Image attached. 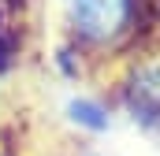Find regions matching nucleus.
I'll use <instances>...</instances> for the list:
<instances>
[{"instance_id":"f257e3e1","label":"nucleus","mask_w":160,"mask_h":156,"mask_svg":"<svg viewBox=\"0 0 160 156\" xmlns=\"http://www.w3.org/2000/svg\"><path fill=\"white\" fill-rule=\"evenodd\" d=\"M71 22L86 41H112L130 22V0H67Z\"/></svg>"},{"instance_id":"f03ea898","label":"nucleus","mask_w":160,"mask_h":156,"mask_svg":"<svg viewBox=\"0 0 160 156\" xmlns=\"http://www.w3.org/2000/svg\"><path fill=\"white\" fill-rule=\"evenodd\" d=\"M123 100L134 112V119L160 123V63H149L130 78V85L123 89Z\"/></svg>"},{"instance_id":"7ed1b4c3","label":"nucleus","mask_w":160,"mask_h":156,"mask_svg":"<svg viewBox=\"0 0 160 156\" xmlns=\"http://www.w3.org/2000/svg\"><path fill=\"white\" fill-rule=\"evenodd\" d=\"M71 119H75L78 126H86V130H104V126H108V112H104L97 100H86V97L71 104Z\"/></svg>"}]
</instances>
